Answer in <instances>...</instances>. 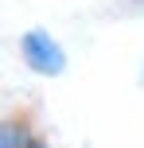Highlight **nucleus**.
Masks as SVG:
<instances>
[{
    "label": "nucleus",
    "mask_w": 144,
    "mask_h": 148,
    "mask_svg": "<svg viewBox=\"0 0 144 148\" xmlns=\"http://www.w3.org/2000/svg\"><path fill=\"white\" fill-rule=\"evenodd\" d=\"M16 51H20V62L27 66L35 78H62L70 70V55L62 47V39L55 35L43 23H31V27L20 31L16 39Z\"/></svg>",
    "instance_id": "1"
},
{
    "label": "nucleus",
    "mask_w": 144,
    "mask_h": 148,
    "mask_svg": "<svg viewBox=\"0 0 144 148\" xmlns=\"http://www.w3.org/2000/svg\"><path fill=\"white\" fill-rule=\"evenodd\" d=\"M0 129H4V148H51L47 133L23 113H12V117H0Z\"/></svg>",
    "instance_id": "2"
},
{
    "label": "nucleus",
    "mask_w": 144,
    "mask_h": 148,
    "mask_svg": "<svg viewBox=\"0 0 144 148\" xmlns=\"http://www.w3.org/2000/svg\"><path fill=\"white\" fill-rule=\"evenodd\" d=\"M0 148H4V129H0Z\"/></svg>",
    "instance_id": "3"
}]
</instances>
